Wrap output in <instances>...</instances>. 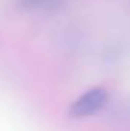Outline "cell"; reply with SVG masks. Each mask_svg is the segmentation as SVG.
<instances>
[{"instance_id":"obj_2","label":"cell","mask_w":130,"mask_h":131,"mask_svg":"<svg viewBox=\"0 0 130 131\" xmlns=\"http://www.w3.org/2000/svg\"><path fill=\"white\" fill-rule=\"evenodd\" d=\"M58 3L60 0H15V5L25 11H32L40 8H54Z\"/></svg>"},{"instance_id":"obj_1","label":"cell","mask_w":130,"mask_h":131,"mask_svg":"<svg viewBox=\"0 0 130 131\" xmlns=\"http://www.w3.org/2000/svg\"><path fill=\"white\" fill-rule=\"evenodd\" d=\"M109 101V93L103 85H95L75 99L67 110L69 117L83 119L99 111Z\"/></svg>"}]
</instances>
